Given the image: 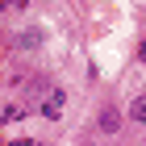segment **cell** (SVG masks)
Wrapping results in <instances>:
<instances>
[{"label": "cell", "instance_id": "cell-1", "mask_svg": "<svg viewBox=\"0 0 146 146\" xmlns=\"http://www.w3.org/2000/svg\"><path fill=\"white\" fill-rule=\"evenodd\" d=\"M96 129H100L104 138H113L117 129H121V113L113 109V104H104V109H100V117H96Z\"/></svg>", "mask_w": 146, "mask_h": 146}, {"label": "cell", "instance_id": "cell-2", "mask_svg": "<svg viewBox=\"0 0 146 146\" xmlns=\"http://www.w3.org/2000/svg\"><path fill=\"white\" fill-rule=\"evenodd\" d=\"M17 42L25 46V50H34V46H42L46 42V29H38V25H29V29H21V38Z\"/></svg>", "mask_w": 146, "mask_h": 146}, {"label": "cell", "instance_id": "cell-3", "mask_svg": "<svg viewBox=\"0 0 146 146\" xmlns=\"http://www.w3.org/2000/svg\"><path fill=\"white\" fill-rule=\"evenodd\" d=\"M129 121H134V125H146V92H138L134 100H129Z\"/></svg>", "mask_w": 146, "mask_h": 146}, {"label": "cell", "instance_id": "cell-4", "mask_svg": "<svg viewBox=\"0 0 146 146\" xmlns=\"http://www.w3.org/2000/svg\"><path fill=\"white\" fill-rule=\"evenodd\" d=\"M0 13H4V0H0Z\"/></svg>", "mask_w": 146, "mask_h": 146}]
</instances>
